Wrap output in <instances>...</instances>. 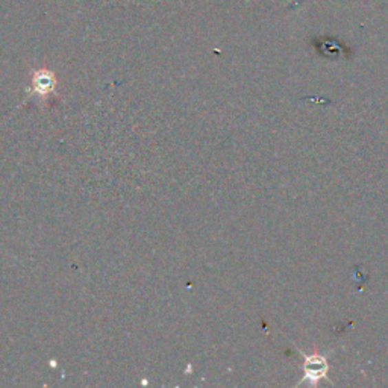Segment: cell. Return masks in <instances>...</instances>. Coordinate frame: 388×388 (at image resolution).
Returning <instances> with one entry per match:
<instances>
[{
    "mask_svg": "<svg viewBox=\"0 0 388 388\" xmlns=\"http://www.w3.org/2000/svg\"><path fill=\"white\" fill-rule=\"evenodd\" d=\"M327 365L326 358L322 355H305V376L299 384H303L305 380H310L311 385H316L319 379L326 378Z\"/></svg>",
    "mask_w": 388,
    "mask_h": 388,
    "instance_id": "6da1fadb",
    "label": "cell"
},
{
    "mask_svg": "<svg viewBox=\"0 0 388 388\" xmlns=\"http://www.w3.org/2000/svg\"><path fill=\"white\" fill-rule=\"evenodd\" d=\"M55 87V76L49 70H39L34 74V88L40 94H46L52 91Z\"/></svg>",
    "mask_w": 388,
    "mask_h": 388,
    "instance_id": "7a4b0ae2",
    "label": "cell"
}]
</instances>
